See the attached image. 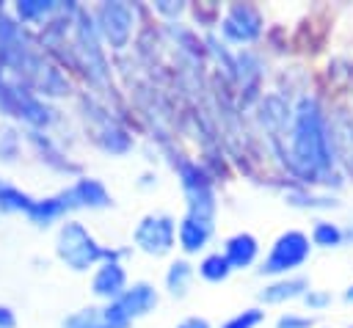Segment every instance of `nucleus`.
Listing matches in <instances>:
<instances>
[{"mask_svg": "<svg viewBox=\"0 0 353 328\" xmlns=\"http://www.w3.org/2000/svg\"><path fill=\"white\" fill-rule=\"evenodd\" d=\"M284 163L301 182H328L325 176L334 168V132L331 121L325 119L320 102L314 96H301L292 121L284 138Z\"/></svg>", "mask_w": 353, "mask_h": 328, "instance_id": "1", "label": "nucleus"}, {"mask_svg": "<svg viewBox=\"0 0 353 328\" xmlns=\"http://www.w3.org/2000/svg\"><path fill=\"white\" fill-rule=\"evenodd\" d=\"M0 113L14 116V119H22L25 124H30L36 130L50 127V121L55 119L52 110H50V105L41 102L25 80L8 77L3 69H0Z\"/></svg>", "mask_w": 353, "mask_h": 328, "instance_id": "2", "label": "nucleus"}, {"mask_svg": "<svg viewBox=\"0 0 353 328\" xmlns=\"http://www.w3.org/2000/svg\"><path fill=\"white\" fill-rule=\"evenodd\" d=\"M55 251L58 256L72 267V270H88L94 267L99 259H119V251H108L102 248L94 234L77 223V221H66L61 229H58V237H55Z\"/></svg>", "mask_w": 353, "mask_h": 328, "instance_id": "3", "label": "nucleus"}, {"mask_svg": "<svg viewBox=\"0 0 353 328\" xmlns=\"http://www.w3.org/2000/svg\"><path fill=\"white\" fill-rule=\"evenodd\" d=\"M179 176H182V190H185V198H188V215L212 223V218H215V190H212V179L207 176V171L199 163L179 160Z\"/></svg>", "mask_w": 353, "mask_h": 328, "instance_id": "4", "label": "nucleus"}, {"mask_svg": "<svg viewBox=\"0 0 353 328\" xmlns=\"http://www.w3.org/2000/svg\"><path fill=\"white\" fill-rule=\"evenodd\" d=\"M309 251H312V245H309V237L303 232H295V229L292 232H284L273 243V248H270L268 259L262 262L259 273H265V276L290 273V270L301 267L309 259Z\"/></svg>", "mask_w": 353, "mask_h": 328, "instance_id": "5", "label": "nucleus"}, {"mask_svg": "<svg viewBox=\"0 0 353 328\" xmlns=\"http://www.w3.org/2000/svg\"><path fill=\"white\" fill-rule=\"evenodd\" d=\"M94 25L102 33V39L113 47L121 50L127 47L130 36H132V8L124 3H99L94 8Z\"/></svg>", "mask_w": 353, "mask_h": 328, "instance_id": "6", "label": "nucleus"}, {"mask_svg": "<svg viewBox=\"0 0 353 328\" xmlns=\"http://www.w3.org/2000/svg\"><path fill=\"white\" fill-rule=\"evenodd\" d=\"M176 240V223L171 215L157 212V215H146L138 229H135V243L141 251L152 254V256H163L174 248Z\"/></svg>", "mask_w": 353, "mask_h": 328, "instance_id": "7", "label": "nucleus"}, {"mask_svg": "<svg viewBox=\"0 0 353 328\" xmlns=\"http://www.w3.org/2000/svg\"><path fill=\"white\" fill-rule=\"evenodd\" d=\"M221 30H223V36H226L229 41H234V44H248V41H254V39L259 36V30H262V17H259V11H256L254 6L237 3V6H229L226 17H223V22H221Z\"/></svg>", "mask_w": 353, "mask_h": 328, "instance_id": "8", "label": "nucleus"}, {"mask_svg": "<svg viewBox=\"0 0 353 328\" xmlns=\"http://www.w3.org/2000/svg\"><path fill=\"white\" fill-rule=\"evenodd\" d=\"M130 322L135 320V317H141V314H146V311H152L154 306H157V292H154V287L152 284H146V281H138V284H132V287H127L116 300H110Z\"/></svg>", "mask_w": 353, "mask_h": 328, "instance_id": "9", "label": "nucleus"}, {"mask_svg": "<svg viewBox=\"0 0 353 328\" xmlns=\"http://www.w3.org/2000/svg\"><path fill=\"white\" fill-rule=\"evenodd\" d=\"M66 201H69V209L74 207H88V209H99V207H108L110 204V193L105 190V185L99 179H77L72 187L63 190Z\"/></svg>", "mask_w": 353, "mask_h": 328, "instance_id": "10", "label": "nucleus"}, {"mask_svg": "<svg viewBox=\"0 0 353 328\" xmlns=\"http://www.w3.org/2000/svg\"><path fill=\"white\" fill-rule=\"evenodd\" d=\"M91 289H94V295L108 298V300H116V298L127 289V273H124V267L119 265V259H105V262L99 265V270L94 273Z\"/></svg>", "mask_w": 353, "mask_h": 328, "instance_id": "11", "label": "nucleus"}, {"mask_svg": "<svg viewBox=\"0 0 353 328\" xmlns=\"http://www.w3.org/2000/svg\"><path fill=\"white\" fill-rule=\"evenodd\" d=\"M256 254H259V243H256V237L248 234V232L232 234V237L226 240V248H223V256L229 259L232 270H234V267H248V265H254Z\"/></svg>", "mask_w": 353, "mask_h": 328, "instance_id": "12", "label": "nucleus"}, {"mask_svg": "<svg viewBox=\"0 0 353 328\" xmlns=\"http://www.w3.org/2000/svg\"><path fill=\"white\" fill-rule=\"evenodd\" d=\"M176 234H179V245H182L188 254H196V251H201V248L207 245V240H210V234H212V223L185 215L182 223H179V229H176Z\"/></svg>", "mask_w": 353, "mask_h": 328, "instance_id": "13", "label": "nucleus"}, {"mask_svg": "<svg viewBox=\"0 0 353 328\" xmlns=\"http://www.w3.org/2000/svg\"><path fill=\"white\" fill-rule=\"evenodd\" d=\"M66 209H69V201H66L63 193H58V196H52V198H36L33 207L28 209V218H30L36 226H47V223H52L55 218H61Z\"/></svg>", "mask_w": 353, "mask_h": 328, "instance_id": "14", "label": "nucleus"}, {"mask_svg": "<svg viewBox=\"0 0 353 328\" xmlns=\"http://www.w3.org/2000/svg\"><path fill=\"white\" fill-rule=\"evenodd\" d=\"M306 289H309V281H306V278H301V276H295V278H281V281H276V284L265 287V289L259 292V298H262L265 303H281V300H290V298L306 295Z\"/></svg>", "mask_w": 353, "mask_h": 328, "instance_id": "15", "label": "nucleus"}, {"mask_svg": "<svg viewBox=\"0 0 353 328\" xmlns=\"http://www.w3.org/2000/svg\"><path fill=\"white\" fill-rule=\"evenodd\" d=\"M55 11H58V3H52V0H19L17 3L19 22H44Z\"/></svg>", "mask_w": 353, "mask_h": 328, "instance_id": "16", "label": "nucleus"}, {"mask_svg": "<svg viewBox=\"0 0 353 328\" xmlns=\"http://www.w3.org/2000/svg\"><path fill=\"white\" fill-rule=\"evenodd\" d=\"M36 198H30L28 193H22L19 187H14L11 182H3L0 179V209L3 212H25L33 207Z\"/></svg>", "mask_w": 353, "mask_h": 328, "instance_id": "17", "label": "nucleus"}, {"mask_svg": "<svg viewBox=\"0 0 353 328\" xmlns=\"http://www.w3.org/2000/svg\"><path fill=\"white\" fill-rule=\"evenodd\" d=\"M63 328H110V322L105 317V309L88 306V309H80V311L69 314L63 320Z\"/></svg>", "mask_w": 353, "mask_h": 328, "instance_id": "18", "label": "nucleus"}, {"mask_svg": "<svg viewBox=\"0 0 353 328\" xmlns=\"http://www.w3.org/2000/svg\"><path fill=\"white\" fill-rule=\"evenodd\" d=\"M229 273H232V265L223 254H207L199 265V276L204 281H223V278H229Z\"/></svg>", "mask_w": 353, "mask_h": 328, "instance_id": "19", "label": "nucleus"}, {"mask_svg": "<svg viewBox=\"0 0 353 328\" xmlns=\"http://www.w3.org/2000/svg\"><path fill=\"white\" fill-rule=\"evenodd\" d=\"M190 278H193V267H190L185 259H176V262L168 267V273H165V284H168V289H171L174 295H185Z\"/></svg>", "mask_w": 353, "mask_h": 328, "instance_id": "20", "label": "nucleus"}, {"mask_svg": "<svg viewBox=\"0 0 353 328\" xmlns=\"http://www.w3.org/2000/svg\"><path fill=\"white\" fill-rule=\"evenodd\" d=\"M312 240L314 245H323V248H334L342 243V232L336 223H328V221H317L314 229H312Z\"/></svg>", "mask_w": 353, "mask_h": 328, "instance_id": "21", "label": "nucleus"}, {"mask_svg": "<svg viewBox=\"0 0 353 328\" xmlns=\"http://www.w3.org/2000/svg\"><path fill=\"white\" fill-rule=\"evenodd\" d=\"M259 320H262V311L259 309H245V311L234 314L232 320H226L221 328H254Z\"/></svg>", "mask_w": 353, "mask_h": 328, "instance_id": "22", "label": "nucleus"}, {"mask_svg": "<svg viewBox=\"0 0 353 328\" xmlns=\"http://www.w3.org/2000/svg\"><path fill=\"white\" fill-rule=\"evenodd\" d=\"M287 198H290V204H301V207H328V204H334V198H317V196L303 193V190H290Z\"/></svg>", "mask_w": 353, "mask_h": 328, "instance_id": "23", "label": "nucleus"}, {"mask_svg": "<svg viewBox=\"0 0 353 328\" xmlns=\"http://www.w3.org/2000/svg\"><path fill=\"white\" fill-rule=\"evenodd\" d=\"M276 328H312V317H301V314H281Z\"/></svg>", "mask_w": 353, "mask_h": 328, "instance_id": "24", "label": "nucleus"}, {"mask_svg": "<svg viewBox=\"0 0 353 328\" xmlns=\"http://www.w3.org/2000/svg\"><path fill=\"white\" fill-rule=\"evenodd\" d=\"M303 300H306L309 309H320V306H325V303L331 300V295H328V292H314V289H309V292L303 295Z\"/></svg>", "mask_w": 353, "mask_h": 328, "instance_id": "25", "label": "nucleus"}, {"mask_svg": "<svg viewBox=\"0 0 353 328\" xmlns=\"http://www.w3.org/2000/svg\"><path fill=\"white\" fill-rule=\"evenodd\" d=\"M14 311L8 306H0V328H14Z\"/></svg>", "mask_w": 353, "mask_h": 328, "instance_id": "26", "label": "nucleus"}, {"mask_svg": "<svg viewBox=\"0 0 353 328\" xmlns=\"http://www.w3.org/2000/svg\"><path fill=\"white\" fill-rule=\"evenodd\" d=\"M176 328H210V322H207L204 317H188V320H182Z\"/></svg>", "mask_w": 353, "mask_h": 328, "instance_id": "27", "label": "nucleus"}, {"mask_svg": "<svg viewBox=\"0 0 353 328\" xmlns=\"http://www.w3.org/2000/svg\"><path fill=\"white\" fill-rule=\"evenodd\" d=\"M157 8H160V11H165V14H174V11L179 14V8H182V6H168V3H157Z\"/></svg>", "mask_w": 353, "mask_h": 328, "instance_id": "28", "label": "nucleus"}, {"mask_svg": "<svg viewBox=\"0 0 353 328\" xmlns=\"http://www.w3.org/2000/svg\"><path fill=\"white\" fill-rule=\"evenodd\" d=\"M345 298H347V300H353V284L347 287V292H345Z\"/></svg>", "mask_w": 353, "mask_h": 328, "instance_id": "29", "label": "nucleus"}]
</instances>
